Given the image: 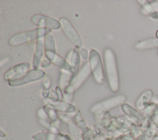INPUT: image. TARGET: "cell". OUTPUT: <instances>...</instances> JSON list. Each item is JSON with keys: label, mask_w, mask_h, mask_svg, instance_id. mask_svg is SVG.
<instances>
[{"label": "cell", "mask_w": 158, "mask_h": 140, "mask_svg": "<svg viewBox=\"0 0 158 140\" xmlns=\"http://www.w3.org/2000/svg\"><path fill=\"white\" fill-rule=\"evenodd\" d=\"M150 4L153 6V7L156 10H158V1H154V2H151Z\"/></svg>", "instance_id": "obj_22"}, {"label": "cell", "mask_w": 158, "mask_h": 140, "mask_svg": "<svg viewBox=\"0 0 158 140\" xmlns=\"http://www.w3.org/2000/svg\"><path fill=\"white\" fill-rule=\"evenodd\" d=\"M44 53V39H40L36 41V48H35L34 56H33V61H32L33 68H38V67L41 65Z\"/></svg>", "instance_id": "obj_11"}, {"label": "cell", "mask_w": 158, "mask_h": 140, "mask_svg": "<svg viewBox=\"0 0 158 140\" xmlns=\"http://www.w3.org/2000/svg\"><path fill=\"white\" fill-rule=\"evenodd\" d=\"M121 107H122L123 111L125 113V114H127L134 121H135L137 123L142 122V116L139 113V112L137 111L132 106H131L128 104H126V103H124V104H122Z\"/></svg>", "instance_id": "obj_15"}, {"label": "cell", "mask_w": 158, "mask_h": 140, "mask_svg": "<svg viewBox=\"0 0 158 140\" xmlns=\"http://www.w3.org/2000/svg\"><path fill=\"white\" fill-rule=\"evenodd\" d=\"M67 63L72 69V73L75 76L79 72L80 66V54L76 50H71L66 57Z\"/></svg>", "instance_id": "obj_12"}, {"label": "cell", "mask_w": 158, "mask_h": 140, "mask_svg": "<svg viewBox=\"0 0 158 140\" xmlns=\"http://www.w3.org/2000/svg\"><path fill=\"white\" fill-rule=\"evenodd\" d=\"M126 99L127 98L124 95H118V96L111 98V99H105V100L101 101L100 103L92 106L91 111L97 113V112L111 110L113 107H115V106L123 103L126 101Z\"/></svg>", "instance_id": "obj_8"}, {"label": "cell", "mask_w": 158, "mask_h": 140, "mask_svg": "<svg viewBox=\"0 0 158 140\" xmlns=\"http://www.w3.org/2000/svg\"><path fill=\"white\" fill-rule=\"evenodd\" d=\"M156 39H158V30L156 31Z\"/></svg>", "instance_id": "obj_23"}, {"label": "cell", "mask_w": 158, "mask_h": 140, "mask_svg": "<svg viewBox=\"0 0 158 140\" xmlns=\"http://www.w3.org/2000/svg\"><path fill=\"white\" fill-rule=\"evenodd\" d=\"M153 98V91L147 90L144 91L136 101V107L138 110H143L146 108L147 105Z\"/></svg>", "instance_id": "obj_14"}, {"label": "cell", "mask_w": 158, "mask_h": 140, "mask_svg": "<svg viewBox=\"0 0 158 140\" xmlns=\"http://www.w3.org/2000/svg\"><path fill=\"white\" fill-rule=\"evenodd\" d=\"M90 73H91V69H90L89 63H85L81 69L79 70V72L75 76H74L70 85L65 89L66 95L72 96L73 93L77 89H78L84 84L85 81L86 80Z\"/></svg>", "instance_id": "obj_4"}, {"label": "cell", "mask_w": 158, "mask_h": 140, "mask_svg": "<svg viewBox=\"0 0 158 140\" xmlns=\"http://www.w3.org/2000/svg\"><path fill=\"white\" fill-rule=\"evenodd\" d=\"M49 106H52V108H54L55 110H59L61 112H64V113H71L76 112L77 109L74 106L69 103H64V102H61V101H57V102H51L49 103Z\"/></svg>", "instance_id": "obj_13"}, {"label": "cell", "mask_w": 158, "mask_h": 140, "mask_svg": "<svg viewBox=\"0 0 158 140\" xmlns=\"http://www.w3.org/2000/svg\"><path fill=\"white\" fill-rule=\"evenodd\" d=\"M145 3H143V10H145V13H146V14L149 15V17H151L152 18H158V14L156 12V10L153 7V6L151 5L149 2H144Z\"/></svg>", "instance_id": "obj_19"}, {"label": "cell", "mask_w": 158, "mask_h": 140, "mask_svg": "<svg viewBox=\"0 0 158 140\" xmlns=\"http://www.w3.org/2000/svg\"><path fill=\"white\" fill-rule=\"evenodd\" d=\"M91 73L94 78V80L98 84H102L104 82V73L101 58L98 51L94 49H92L89 53V58Z\"/></svg>", "instance_id": "obj_3"}, {"label": "cell", "mask_w": 158, "mask_h": 140, "mask_svg": "<svg viewBox=\"0 0 158 140\" xmlns=\"http://www.w3.org/2000/svg\"><path fill=\"white\" fill-rule=\"evenodd\" d=\"M104 56L105 72L110 89L112 92H116L119 88V79L115 55L111 49L107 48L104 50Z\"/></svg>", "instance_id": "obj_1"}, {"label": "cell", "mask_w": 158, "mask_h": 140, "mask_svg": "<svg viewBox=\"0 0 158 140\" xmlns=\"http://www.w3.org/2000/svg\"><path fill=\"white\" fill-rule=\"evenodd\" d=\"M45 58V57H44ZM44 60H42V62H41V67H43V68H48V67H49L51 65V61H49L48 59H47V58H44Z\"/></svg>", "instance_id": "obj_21"}, {"label": "cell", "mask_w": 158, "mask_h": 140, "mask_svg": "<svg viewBox=\"0 0 158 140\" xmlns=\"http://www.w3.org/2000/svg\"><path fill=\"white\" fill-rule=\"evenodd\" d=\"M156 107H157V108H158V104H157V105H156Z\"/></svg>", "instance_id": "obj_24"}, {"label": "cell", "mask_w": 158, "mask_h": 140, "mask_svg": "<svg viewBox=\"0 0 158 140\" xmlns=\"http://www.w3.org/2000/svg\"><path fill=\"white\" fill-rule=\"evenodd\" d=\"M59 22L61 24V29L64 33L65 36H67L69 41L76 47H82V41L81 39L74 29L70 21L67 18H61L59 20Z\"/></svg>", "instance_id": "obj_5"}, {"label": "cell", "mask_w": 158, "mask_h": 140, "mask_svg": "<svg viewBox=\"0 0 158 140\" xmlns=\"http://www.w3.org/2000/svg\"><path fill=\"white\" fill-rule=\"evenodd\" d=\"M44 57L52 63H53L54 65H56L58 68L60 69L63 70V71H67L72 73V69L69 64L67 63L66 58H62L61 56L59 55L56 52H53V51H45ZM73 74V73H72ZM74 75V74H73Z\"/></svg>", "instance_id": "obj_10"}, {"label": "cell", "mask_w": 158, "mask_h": 140, "mask_svg": "<svg viewBox=\"0 0 158 140\" xmlns=\"http://www.w3.org/2000/svg\"><path fill=\"white\" fill-rule=\"evenodd\" d=\"M44 41L45 51H53V52H56L55 40L52 35L48 34V36H45L44 38Z\"/></svg>", "instance_id": "obj_18"}, {"label": "cell", "mask_w": 158, "mask_h": 140, "mask_svg": "<svg viewBox=\"0 0 158 140\" xmlns=\"http://www.w3.org/2000/svg\"><path fill=\"white\" fill-rule=\"evenodd\" d=\"M73 77H74V75L71 72L62 70L61 75H60V79H59V88H61L62 90L65 91V89L71 83Z\"/></svg>", "instance_id": "obj_17"}, {"label": "cell", "mask_w": 158, "mask_h": 140, "mask_svg": "<svg viewBox=\"0 0 158 140\" xmlns=\"http://www.w3.org/2000/svg\"><path fill=\"white\" fill-rule=\"evenodd\" d=\"M135 47L137 50H148V49L157 48L158 39L152 38V39L139 41L135 44Z\"/></svg>", "instance_id": "obj_16"}, {"label": "cell", "mask_w": 158, "mask_h": 140, "mask_svg": "<svg viewBox=\"0 0 158 140\" xmlns=\"http://www.w3.org/2000/svg\"><path fill=\"white\" fill-rule=\"evenodd\" d=\"M45 76V72L39 68H33L29 70L27 73L24 75L22 77L15 80H11L8 82V84L10 87H19L22 85L27 84L29 83L34 82L42 79Z\"/></svg>", "instance_id": "obj_6"}, {"label": "cell", "mask_w": 158, "mask_h": 140, "mask_svg": "<svg viewBox=\"0 0 158 140\" xmlns=\"http://www.w3.org/2000/svg\"><path fill=\"white\" fill-rule=\"evenodd\" d=\"M29 68H30V65L27 62L18 64L6 72V73L4 74V79L5 80H7L8 82L19 79L29 72Z\"/></svg>", "instance_id": "obj_9"}, {"label": "cell", "mask_w": 158, "mask_h": 140, "mask_svg": "<svg viewBox=\"0 0 158 140\" xmlns=\"http://www.w3.org/2000/svg\"><path fill=\"white\" fill-rule=\"evenodd\" d=\"M31 21L34 25L39 27L48 29L50 30H57L61 28V24L59 21L46 15L36 14L32 17Z\"/></svg>", "instance_id": "obj_7"}, {"label": "cell", "mask_w": 158, "mask_h": 140, "mask_svg": "<svg viewBox=\"0 0 158 140\" xmlns=\"http://www.w3.org/2000/svg\"><path fill=\"white\" fill-rule=\"evenodd\" d=\"M51 30L45 28H39L34 30L27 31L24 33H18L13 36L9 40V44L10 46H18L27 43L32 40L43 39L45 36L50 34Z\"/></svg>", "instance_id": "obj_2"}, {"label": "cell", "mask_w": 158, "mask_h": 140, "mask_svg": "<svg viewBox=\"0 0 158 140\" xmlns=\"http://www.w3.org/2000/svg\"><path fill=\"white\" fill-rule=\"evenodd\" d=\"M79 54L84 60H87L89 58V51L85 48H81L79 51Z\"/></svg>", "instance_id": "obj_20"}]
</instances>
